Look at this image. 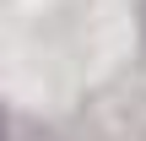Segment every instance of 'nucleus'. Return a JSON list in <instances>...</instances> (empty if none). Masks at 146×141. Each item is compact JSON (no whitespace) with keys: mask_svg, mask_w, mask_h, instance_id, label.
<instances>
[{"mask_svg":"<svg viewBox=\"0 0 146 141\" xmlns=\"http://www.w3.org/2000/svg\"><path fill=\"white\" fill-rule=\"evenodd\" d=\"M0 141H5V109H0Z\"/></svg>","mask_w":146,"mask_h":141,"instance_id":"obj_1","label":"nucleus"}]
</instances>
